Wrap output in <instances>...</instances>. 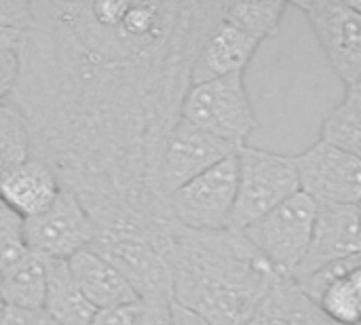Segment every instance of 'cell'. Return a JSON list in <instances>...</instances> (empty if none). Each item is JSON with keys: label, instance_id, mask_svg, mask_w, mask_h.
Returning <instances> with one entry per match:
<instances>
[{"label": "cell", "instance_id": "ac0fdd59", "mask_svg": "<svg viewBox=\"0 0 361 325\" xmlns=\"http://www.w3.org/2000/svg\"><path fill=\"white\" fill-rule=\"evenodd\" d=\"M42 309L59 325H93L97 315L78 290L66 260H47V292Z\"/></svg>", "mask_w": 361, "mask_h": 325}, {"label": "cell", "instance_id": "ba28073f", "mask_svg": "<svg viewBox=\"0 0 361 325\" xmlns=\"http://www.w3.org/2000/svg\"><path fill=\"white\" fill-rule=\"evenodd\" d=\"M97 235V226L76 199L61 186V192L49 209L25 220L27 250L44 260H70L87 250Z\"/></svg>", "mask_w": 361, "mask_h": 325}, {"label": "cell", "instance_id": "484cf974", "mask_svg": "<svg viewBox=\"0 0 361 325\" xmlns=\"http://www.w3.org/2000/svg\"><path fill=\"white\" fill-rule=\"evenodd\" d=\"M21 59L19 51H0V104L8 102L19 80Z\"/></svg>", "mask_w": 361, "mask_h": 325}, {"label": "cell", "instance_id": "277c9868", "mask_svg": "<svg viewBox=\"0 0 361 325\" xmlns=\"http://www.w3.org/2000/svg\"><path fill=\"white\" fill-rule=\"evenodd\" d=\"M237 199L228 231L243 233L275 207L300 192L294 157L241 146L237 150Z\"/></svg>", "mask_w": 361, "mask_h": 325}, {"label": "cell", "instance_id": "5bb4252c", "mask_svg": "<svg viewBox=\"0 0 361 325\" xmlns=\"http://www.w3.org/2000/svg\"><path fill=\"white\" fill-rule=\"evenodd\" d=\"M262 42L233 23L220 21L205 34L190 72V85L224 78L231 74H245Z\"/></svg>", "mask_w": 361, "mask_h": 325}, {"label": "cell", "instance_id": "6da1fadb", "mask_svg": "<svg viewBox=\"0 0 361 325\" xmlns=\"http://www.w3.org/2000/svg\"><path fill=\"white\" fill-rule=\"evenodd\" d=\"M11 102L97 231L169 218L159 163L222 2L36 0Z\"/></svg>", "mask_w": 361, "mask_h": 325}, {"label": "cell", "instance_id": "30bf717a", "mask_svg": "<svg viewBox=\"0 0 361 325\" xmlns=\"http://www.w3.org/2000/svg\"><path fill=\"white\" fill-rule=\"evenodd\" d=\"M307 15L330 66L345 85L361 74V13L349 0H309L294 2Z\"/></svg>", "mask_w": 361, "mask_h": 325}, {"label": "cell", "instance_id": "52a82bcc", "mask_svg": "<svg viewBox=\"0 0 361 325\" xmlns=\"http://www.w3.org/2000/svg\"><path fill=\"white\" fill-rule=\"evenodd\" d=\"M317 203L305 192L294 195L241 235L273 264L279 275L294 277L313 235Z\"/></svg>", "mask_w": 361, "mask_h": 325}, {"label": "cell", "instance_id": "7a4b0ae2", "mask_svg": "<svg viewBox=\"0 0 361 325\" xmlns=\"http://www.w3.org/2000/svg\"><path fill=\"white\" fill-rule=\"evenodd\" d=\"M173 300L214 325H250L279 277L235 231H190L171 220Z\"/></svg>", "mask_w": 361, "mask_h": 325}, {"label": "cell", "instance_id": "2e32d148", "mask_svg": "<svg viewBox=\"0 0 361 325\" xmlns=\"http://www.w3.org/2000/svg\"><path fill=\"white\" fill-rule=\"evenodd\" d=\"M68 266L78 290L97 313L137 300V294L131 290L125 277L106 258L89 247L72 256Z\"/></svg>", "mask_w": 361, "mask_h": 325}, {"label": "cell", "instance_id": "603a6c76", "mask_svg": "<svg viewBox=\"0 0 361 325\" xmlns=\"http://www.w3.org/2000/svg\"><path fill=\"white\" fill-rule=\"evenodd\" d=\"M171 302L173 300L137 298L133 302L99 311L93 325H171Z\"/></svg>", "mask_w": 361, "mask_h": 325}, {"label": "cell", "instance_id": "4dcf8cb0", "mask_svg": "<svg viewBox=\"0 0 361 325\" xmlns=\"http://www.w3.org/2000/svg\"><path fill=\"white\" fill-rule=\"evenodd\" d=\"M2 315H4V305H2V300H0V321H2Z\"/></svg>", "mask_w": 361, "mask_h": 325}, {"label": "cell", "instance_id": "d6986e66", "mask_svg": "<svg viewBox=\"0 0 361 325\" xmlns=\"http://www.w3.org/2000/svg\"><path fill=\"white\" fill-rule=\"evenodd\" d=\"M47 292V260L27 252L0 271V300L8 309H42Z\"/></svg>", "mask_w": 361, "mask_h": 325}, {"label": "cell", "instance_id": "9a60e30c", "mask_svg": "<svg viewBox=\"0 0 361 325\" xmlns=\"http://www.w3.org/2000/svg\"><path fill=\"white\" fill-rule=\"evenodd\" d=\"M59 192V178L47 163L36 157H30L23 165L0 180V199L23 220H30L49 209Z\"/></svg>", "mask_w": 361, "mask_h": 325}, {"label": "cell", "instance_id": "4fadbf2b", "mask_svg": "<svg viewBox=\"0 0 361 325\" xmlns=\"http://www.w3.org/2000/svg\"><path fill=\"white\" fill-rule=\"evenodd\" d=\"M336 325H361V254L294 279Z\"/></svg>", "mask_w": 361, "mask_h": 325}, {"label": "cell", "instance_id": "8992f818", "mask_svg": "<svg viewBox=\"0 0 361 325\" xmlns=\"http://www.w3.org/2000/svg\"><path fill=\"white\" fill-rule=\"evenodd\" d=\"M237 154L220 161L165 199L167 216L190 231H226L237 199Z\"/></svg>", "mask_w": 361, "mask_h": 325}, {"label": "cell", "instance_id": "9c48e42d", "mask_svg": "<svg viewBox=\"0 0 361 325\" xmlns=\"http://www.w3.org/2000/svg\"><path fill=\"white\" fill-rule=\"evenodd\" d=\"M300 192L317 205H360L361 161L349 152L317 140L294 157Z\"/></svg>", "mask_w": 361, "mask_h": 325}, {"label": "cell", "instance_id": "44dd1931", "mask_svg": "<svg viewBox=\"0 0 361 325\" xmlns=\"http://www.w3.org/2000/svg\"><path fill=\"white\" fill-rule=\"evenodd\" d=\"M32 157L30 127L8 99L0 104V180Z\"/></svg>", "mask_w": 361, "mask_h": 325}, {"label": "cell", "instance_id": "8fae6325", "mask_svg": "<svg viewBox=\"0 0 361 325\" xmlns=\"http://www.w3.org/2000/svg\"><path fill=\"white\" fill-rule=\"evenodd\" d=\"M237 146L222 142L180 118L169 131L163 146L159 163V195L165 201L171 192L182 188L203 171L237 154Z\"/></svg>", "mask_w": 361, "mask_h": 325}, {"label": "cell", "instance_id": "f1b7e54d", "mask_svg": "<svg viewBox=\"0 0 361 325\" xmlns=\"http://www.w3.org/2000/svg\"><path fill=\"white\" fill-rule=\"evenodd\" d=\"M23 42V34L15 32L0 23V51H19Z\"/></svg>", "mask_w": 361, "mask_h": 325}, {"label": "cell", "instance_id": "cb8c5ba5", "mask_svg": "<svg viewBox=\"0 0 361 325\" xmlns=\"http://www.w3.org/2000/svg\"><path fill=\"white\" fill-rule=\"evenodd\" d=\"M25 220L0 199V271L27 254Z\"/></svg>", "mask_w": 361, "mask_h": 325}, {"label": "cell", "instance_id": "4316f807", "mask_svg": "<svg viewBox=\"0 0 361 325\" xmlns=\"http://www.w3.org/2000/svg\"><path fill=\"white\" fill-rule=\"evenodd\" d=\"M0 325H59L49 317L44 309H8L4 307V315Z\"/></svg>", "mask_w": 361, "mask_h": 325}, {"label": "cell", "instance_id": "5b68a950", "mask_svg": "<svg viewBox=\"0 0 361 325\" xmlns=\"http://www.w3.org/2000/svg\"><path fill=\"white\" fill-rule=\"evenodd\" d=\"M180 118L237 148L245 146L247 137L258 127L245 87V74L190 85L182 102Z\"/></svg>", "mask_w": 361, "mask_h": 325}, {"label": "cell", "instance_id": "83f0119b", "mask_svg": "<svg viewBox=\"0 0 361 325\" xmlns=\"http://www.w3.org/2000/svg\"><path fill=\"white\" fill-rule=\"evenodd\" d=\"M171 325H214L207 321L205 317H201L199 313L178 305L176 300L171 302Z\"/></svg>", "mask_w": 361, "mask_h": 325}, {"label": "cell", "instance_id": "3957f363", "mask_svg": "<svg viewBox=\"0 0 361 325\" xmlns=\"http://www.w3.org/2000/svg\"><path fill=\"white\" fill-rule=\"evenodd\" d=\"M169 247L171 218H161L146 228L97 231L89 245L125 277L137 298L146 300H173Z\"/></svg>", "mask_w": 361, "mask_h": 325}, {"label": "cell", "instance_id": "f546056e", "mask_svg": "<svg viewBox=\"0 0 361 325\" xmlns=\"http://www.w3.org/2000/svg\"><path fill=\"white\" fill-rule=\"evenodd\" d=\"M343 99L349 102V104H353L355 108H360L361 110V74L351 82V85H347L345 97H343Z\"/></svg>", "mask_w": 361, "mask_h": 325}, {"label": "cell", "instance_id": "e0dca14e", "mask_svg": "<svg viewBox=\"0 0 361 325\" xmlns=\"http://www.w3.org/2000/svg\"><path fill=\"white\" fill-rule=\"evenodd\" d=\"M250 325H336L330 321L319 305L300 290V286L279 275L269 294L256 309Z\"/></svg>", "mask_w": 361, "mask_h": 325}, {"label": "cell", "instance_id": "7c38bea8", "mask_svg": "<svg viewBox=\"0 0 361 325\" xmlns=\"http://www.w3.org/2000/svg\"><path fill=\"white\" fill-rule=\"evenodd\" d=\"M355 254H361L357 205H317L309 250L292 279L309 277Z\"/></svg>", "mask_w": 361, "mask_h": 325}, {"label": "cell", "instance_id": "ffe728a7", "mask_svg": "<svg viewBox=\"0 0 361 325\" xmlns=\"http://www.w3.org/2000/svg\"><path fill=\"white\" fill-rule=\"evenodd\" d=\"M288 6L290 2L283 0L222 2V19L262 42L277 30Z\"/></svg>", "mask_w": 361, "mask_h": 325}, {"label": "cell", "instance_id": "d4e9b609", "mask_svg": "<svg viewBox=\"0 0 361 325\" xmlns=\"http://www.w3.org/2000/svg\"><path fill=\"white\" fill-rule=\"evenodd\" d=\"M34 13L32 2L27 0H0V23L25 34L32 25Z\"/></svg>", "mask_w": 361, "mask_h": 325}, {"label": "cell", "instance_id": "7402d4cb", "mask_svg": "<svg viewBox=\"0 0 361 325\" xmlns=\"http://www.w3.org/2000/svg\"><path fill=\"white\" fill-rule=\"evenodd\" d=\"M324 142L349 152L361 161V110L349 102H341L334 106L322 123Z\"/></svg>", "mask_w": 361, "mask_h": 325}, {"label": "cell", "instance_id": "1f68e13d", "mask_svg": "<svg viewBox=\"0 0 361 325\" xmlns=\"http://www.w3.org/2000/svg\"><path fill=\"white\" fill-rule=\"evenodd\" d=\"M357 211H360V233H361V203L357 205Z\"/></svg>", "mask_w": 361, "mask_h": 325}]
</instances>
